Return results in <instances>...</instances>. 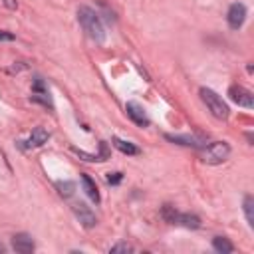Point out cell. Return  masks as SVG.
I'll use <instances>...</instances> for the list:
<instances>
[{"instance_id": "3957f363", "label": "cell", "mask_w": 254, "mask_h": 254, "mask_svg": "<svg viewBox=\"0 0 254 254\" xmlns=\"http://www.w3.org/2000/svg\"><path fill=\"white\" fill-rule=\"evenodd\" d=\"M230 155V145L226 141H214L202 147V161L206 165H220L228 159Z\"/></svg>"}, {"instance_id": "5b68a950", "label": "cell", "mask_w": 254, "mask_h": 254, "mask_svg": "<svg viewBox=\"0 0 254 254\" xmlns=\"http://www.w3.org/2000/svg\"><path fill=\"white\" fill-rule=\"evenodd\" d=\"M226 20H228V26H230L232 30H238V28L244 24V20H246V6L240 4V2L230 4L228 14H226Z\"/></svg>"}, {"instance_id": "2e32d148", "label": "cell", "mask_w": 254, "mask_h": 254, "mask_svg": "<svg viewBox=\"0 0 254 254\" xmlns=\"http://www.w3.org/2000/svg\"><path fill=\"white\" fill-rule=\"evenodd\" d=\"M56 189L60 190V194H62L64 198H69V196L75 192V185H73L71 181H58V183H56Z\"/></svg>"}, {"instance_id": "7c38bea8", "label": "cell", "mask_w": 254, "mask_h": 254, "mask_svg": "<svg viewBox=\"0 0 254 254\" xmlns=\"http://www.w3.org/2000/svg\"><path fill=\"white\" fill-rule=\"evenodd\" d=\"M81 185H83V190H85V194L93 200V202H99V190H97V187H95V183H93V179L89 177V175H81Z\"/></svg>"}, {"instance_id": "277c9868", "label": "cell", "mask_w": 254, "mask_h": 254, "mask_svg": "<svg viewBox=\"0 0 254 254\" xmlns=\"http://www.w3.org/2000/svg\"><path fill=\"white\" fill-rule=\"evenodd\" d=\"M228 97H230L234 103H238L240 107H248V109L254 107V95H252V91L246 89V87H242V85H230Z\"/></svg>"}, {"instance_id": "e0dca14e", "label": "cell", "mask_w": 254, "mask_h": 254, "mask_svg": "<svg viewBox=\"0 0 254 254\" xmlns=\"http://www.w3.org/2000/svg\"><path fill=\"white\" fill-rule=\"evenodd\" d=\"M161 216H163L167 222L175 224V218H177V210H175V206H171V204H165V206L161 208Z\"/></svg>"}, {"instance_id": "7a4b0ae2", "label": "cell", "mask_w": 254, "mask_h": 254, "mask_svg": "<svg viewBox=\"0 0 254 254\" xmlns=\"http://www.w3.org/2000/svg\"><path fill=\"white\" fill-rule=\"evenodd\" d=\"M198 93H200V99L204 101L206 109H208L216 119H228L230 109H228V105L224 103V99H222L216 91H212V89H208V87H200Z\"/></svg>"}, {"instance_id": "44dd1931", "label": "cell", "mask_w": 254, "mask_h": 254, "mask_svg": "<svg viewBox=\"0 0 254 254\" xmlns=\"http://www.w3.org/2000/svg\"><path fill=\"white\" fill-rule=\"evenodd\" d=\"M4 4H6L8 8H12V10H14L16 6H18V4H16V0H4Z\"/></svg>"}, {"instance_id": "9a60e30c", "label": "cell", "mask_w": 254, "mask_h": 254, "mask_svg": "<svg viewBox=\"0 0 254 254\" xmlns=\"http://www.w3.org/2000/svg\"><path fill=\"white\" fill-rule=\"evenodd\" d=\"M242 208H244V216H246V222L250 226H254V198L250 194L244 196V202H242Z\"/></svg>"}, {"instance_id": "8fae6325", "label": "cell", "mask_w": 254, "mask_h": 254, "mask_svg": "<svg viewBox=\"0 0 254 254\" xmlns=\"http://www.w3.org/2000/svg\"><path fill=\"white\" fill-rule=\"evenodd\" d=\"M175 224H181L185 228H198L200 226V218L196 214H189V212H177Z\"/></svg>"}, {"instance_id": "ba28073f", "label": "cell", "mask_w": 254, "mask_h": 254, "mask_svg": "<svg viewBox=\"0 0 254 254\" xmlns=\"http://www.w3.org/2000/svg\"><path fill=\"white\" fill-rule=\"evenodd\" d=\"M125 111H127L129 119H131L133 123H137L139 127H147V125H149V117H147L145 109H143L139 103H133V101H129V103L125 105Z\"/></svg>"}, {"instance_id": "d6986e66", "label": "cell", "mask_w": 254, "mask_h": 254, "mask_svg": "<svg viewBox=\"0 0 254 254\" xmlns=\"http://www.w3.org/2000/svg\"><path fill=\"white\" fill-rule=\"evenodd\" d=\"M121 179H123L121 173H109V175H107V183H111V185H119Z\"/></svg>"}, {"instance_id": "8992f818", "label": "cell", "mask_w": 254, "mask_h": 254, "mask_svg": "<svg viewBox=\"0 0 254 254\" xmlns=\"http://www.w3.org/2000/svg\"><path fill=\"white\" fill-rule=\"evenodd\" d=\"M71 208H73L75 216L79 218V222H81L85 228H93V226L97 224V218H95V214L91 212V208H89L87 204H83V202H75Z\"/></svg>"}, {"instance_id": "9c48e42d", "label": "cell", "mask_w": 254, "mask_h": 254, "mask_svg": "<svg viewBox=\"0 0 254 254\" xmlns=\"http://www.w3.org/2000/svg\"><path fill=\"white\" fill-rule=\"evenodd\" d=\"M48 139H50V133H48L44 127H36V129L30 133L26 145H22V147H24V149H28V147H42V145L48 143Z\"/></svg>"}, {"instance_id": "7402d4cb", "label": "cell", "mask_w": 254, "mask_h": 254, "mask_svg": "<svg viewBox=\"0 0 254 254\" xmlns=\"http://www.w3.org/2000/svg\"><path fill=\"white\" fill-rule=\"evenodd\" d=\"M0 252H4V246H2V244H0Z\"/></svg>"}, {"instance_id": "ac0fdd59", "label": "cell", "mask_w": 254, "mask_h": 254, "mask_svg": "<svg viewBox=\"0 0 254 254\" xmlns=\"http://www.w3.org/2000/svg\"><path fill=\"white\" fill-rule=\"evenodd\" d=\"M111 254H119V252H133V246H129V244H125V242H119V244H115V246H111V250H109Z\"/></svg>"}, {"instance_id": "6da1fadb", "label": "cell", "mask_w": 254, "mask_h": 254, "mask_svg": "<svg viewBox=\"0 0 254 254\" xmlns=\"http://www.w3.org/2000/svg\"><path fill=\"white\" fill-rule=\"evenodd\" d=\"M77 22L83 28V32L95 42V44H103L105 42V28L101 24L99 14L89 8V6H79L77 8Z\"/></svg>"}, {"instance_id": "30bf717a", "label": "cell", "mask_w": 254, "mask_h": 254, "mask_svg": "<svg viewBox=\"0 0 254 254\" xmlns=\"http://www.w3.org/2000/svg\"><path fill=\"white\" fill-rule=\"evenodd\" d=\"M165 139H169V141H173L177 145H185V147H194V149H202L204 147L202 139H196L192 135H171V133H167Z\"/></svg>"}, {"instance_id": "5bb4252c", "label": "cell", "mask_w": 254, "mask_h": 254, "mask_svg": "<svg viewBox=\"0 0 254 254\" xmlns=\"http://www.w3.org/2000/svg\"><path fill=\"white\" fill-rule=\"evenodd\" d=\"M212 248H214L216 252H220V254H230V252L234 250L232 242H230L228 238H224V236H214V238H212Z\"/></svg>"}, {"instance_id": "52a82bcc", "label": "cell", "mask_w": 254, "mask_h": 254, "mask_svg": "<svg viewBox=\"0 0 254 254\" xmlns=\"http://www.w3.org/2000/svg\"><path fill=\"white\" fill-rule=\"evenodd\" d=\"M12 248L16 252H20V254H30V252H34L36 244H34V238L30 234L20 232V234H14L12 236Z\"/></svg>"}, {"instance_id": "ffe728a7", "label": "cell", "mask_w": 254, "mask_h": 254, "mask_svg": "<svg viewBox=\"0 0 254 254\" xmlns=\"http://www.w3.org/2000/svg\"><path fill=\"white\" fill-rule=\"evenodd\" d=\"M2 40H14V34H10V32H4V30H0V42Z\"/></svg>"}, {"instance_id": "4fadbf2b", "label": "cell", "mask_w": 254, "mask_h": 254, "mask_svg": "<svg viewBox=\"0 0 254 254\" xmlns=\"http://www.w3.org/2000/svg\"><path fill=\"white\" fill-rule=\"evenodd\" d=\"M111 141H113L115 149H119V151L125 153V155H139V153H141V149H139L137 145H133L131 141H125V139H119V137H113Z\"/></svg>"}]
</instances>
